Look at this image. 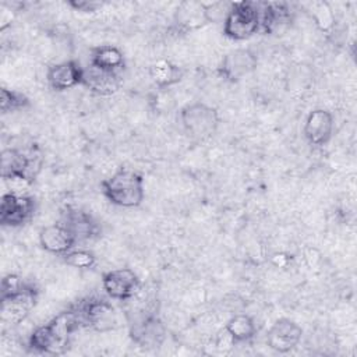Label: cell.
I'll use <instances>...</instances> for the list:
<instances>
[{"instance_id": "1", "label": "cell", "mask_w": 357, "mask_h": 357, "mask_svg": "<svg viewBox=\"0 0 357 357\" xmlns=\"http://www.w3.org/2000/svg\"><path fill=\"white\" fill-rule=\"evenodd\" d=\"M81 324L78 308L63 311L29 335V347L39 353L63 354L70 346L71 335Z\"/></svg>"}, {"instance_id": "2", "label": "cell", "mask_w": 357, "mask_h": 357, "mask_svg": "<svg viewBox=\"0 0 357 357\" xmlns=\"http://www.w3.org/2000/svg\"><path fill=\"white\" fill-rule=\"evenodd\" d=\"M103 195L113 204L121 208L139 206L145 197L144 177L141 173L121 167L110 177L102 181Z\"/></svg>"}, {"instance_id": "3", "label": "cell", "mask_w": 357, "mask_h": 357, "mask_svg": "<svg viewBox=\"0 0 357 357\" xmlns=\"http://www.w3.org/2000/svg\"><path fill=\"white\" fill-rule=\"evenodd\" d=\"M261 29L259 4L254 1H233L223 20V35L231 40H244Z\"/></svg>"}, {"instance_id": "4", "label": "cell", "mask_w": 357, "mask_h": 357, "mask_svg": "<svg viewBox=\"0 0 357 357\" xmlns=\"http://www.w3.org/2000/svg\"><path fill=\"white\" fill-rule=\"evenodd\" d=\"M180 121L185 134L191 139L205 141L216 132L220 117L215 107L197 102L181 109Z\"/></svg>"}, {"instance_id": "5", "label": "cell", "mask_w": 357, "mask_h": 357, "mask_svg": "<svg viewBox=\"0 0 357 357\" xmlns=\"http://www.w3.org/2000/svg\"><path fill=\"white\" fill-rule=\"evenodd\" d=\"M0 301V321L4 325H18L36 305L38 290L31 284L22 283L17 290L1 294Z\"/></svg>"}, {"instance_id": "6", "label": "cell", "mask_w": 357, "mask_h": 357, "mask_svg": "<svg viewBox=\"0 0 357 357\" xmlns=\"http://www.w3.org/2000/svg\"><path fill=\"white\" fill-rule=\"evenodd\" d=\"M0 159L1 177L4 181L11 178H22L32 183L40 169V163L35 160L36 156L26 155L14 148L3 149Z\"/></svg>"}, {"instance_id": "7", "label": "cell", "mask_w": 357, "mask_h": 357, "mask_svg": "<svg viewBox=\"0 0 357 357\" xmlns=\"http://www.w3.org/2000/svg\"><path fill=\"white\" fill-rule=\"evenodd\" d=\"M35 211V201L25 194L6 192L0 202V223L1 226L17 227L24 225Z\"/></svg>"}, {"instance_id": "8", "label": "cell", "mask_w": 357, "mask_h": 357, "mask_svg": "<svg viewBox=\"0 0 357 357\" xmlns=\"http://www.w3.org/2000/svg\"><path fill=\"white\" fill-rule=\"evenodd\" d=\"M102 286L110 298L126 301L134 297L139 289V279L132 269L119 268L102 276Z\"/></svg>"}, {"instance_id": "9", "label": "cell", "mask_w": 357, "mask_h": 357, "mask_svg": "<svg viewBox=\"0 0 357 357\" xmlns=\"http://www.w3.org/2000/svg\"><path fill=\"white\" fill-rule=\"evenodd\" d=\"M82 324L98 332H107L116 328L117 315L112 304L102 298H91L78 307Z\"/></svg>"}, {"instance_id": "10", "label": "cell", "mask_w": 357, "mask_h": 357, "mask_svg": "<svg viewBox=\"0 0 357 357\" xmlns=\"http://www.w3.org/2000/svg\"><path fill=\"white\" fill-rule=\"evenodd\" d=\"M301 326L290 318L276 319L266 333V344L276 353H289L301 340Z\"/></svg>"}, {"instance_id": "11", "label": "cell", "mask_w": 357, "mask_h": 357, "mask_svg": "<svg viewBox=\"0 0 357 357\" xmlns=\"http://www.w3.org/2000/svg\"><path fill=\"white\" fill-rule=\"evenodd\" d=\"M257 68V57L250 49H234L229 52L220 61L218 68L219 75L229 81L237 82Z\"/></svg>"}, {"instance_id": "12", "label": "cell", "mask_w": 357, "mask_h": 357, "mask_svg": "<svg viewBox=\"0 0 357 357\" xmlns=\"http://www.w3.org/2000/svg\"><path fill=\"white\" fill-rule=\"evenodd\" d=\"M130 336L142 349H156L166 337V328L159 317L149 314L131 324Z\"/></svg>"}, {"instance_id": "13", "label": "cell", "mask_w": 357, "mask_h": 357, "mask_svg": "<svg viewBox=\"0 0 357 357\" xmlns=\"http://www.w3.org/2000/svg\"><path fill=\"white\" fill-rule=\"evenodd\" d=\"M84 67L75 60H64L56 64H52L47 68L46 79L52 89L54 91H67L77 85H82Z\"/></svg>"}, {"instance_id": "14", "label": "cell", "mask_w": 357, "mask_h": 357, "mask_svg": "<svg viewBox=\"0 0 357 357\" xmlns=\"http://www.w3.org/2000/svg\"><path fill=\"white\" fill-rule=\"evenodd\" d=\"M77 243L74 234L61 222L45 226L39 231V244L50 254L64 255L71 251Z\"/></svg>"}, {"instance_id": "15", "label": "cell", "mask_w": 357, "mask_h": 357, "mask_svg": "<svg viewBox=\"0 0 357 357\" xmlns=\"http://www.w3.org/2000/svg\"><path fill=\"white\" fill-rule=\"evenodd\" d=\"M333 134V116L325 109H314L304 123V137L311 145L322 146L329 142Z\"/></svg>"}, {"instance_id": "16", "label": "cell", "mask_w": 357, "mask_h": 357, "mask_svg": "<svg viewBox=\"0 0 357 357\" xmlns=\"http://www.w3.org/2000/svg\"><path fill=\"white\" fill-rule=\"evenodd\" d=\"M173 21L174 26L181 32H190L204 26L209 22L206 17L205 3L194 0L181 1L174 11Z\"/></svg>"}, {"instance_id": "17", "label": "cell", "mask_w": 357, "mask_h": 357, "mask_svg": "<svg viewBox=\"0 0 357 357\" xmlns=\"http://www.w3.org/2000/svg\"><path fill=\"white\" fill-rule=\"evenodd\" d=\"M82 85L96 95L109 96L120 88V77L117 71H106L89 64L84 68Z\"/></svg>"}, {"instance_id": "18", "label": "cell", "mask_w": 357, "mask_h": 357, "mask_svg": "<svg viewBox=\"0 0 357 357\" xmlns=\"http://www.w3.org/2000/svg\"><path fill=\"white\" fill-rule=\"evenodd\" d=\"M89 64L100 70L117 71L124 66V56H123V52L116 46L100 45V46L92 47Z\"/></svg>"}, {"instance_id": "19", "label": "cell", "mask_w": 357, "mask_h": 357, "mask_svg": "<svg viewBox=\"0 0 357 357\" xmlns=\"http://www.w3.org/2000/svg\"><path fill=\"white\" fill-rule=\"evenodd\" d=\"M61 223L68 227V230L74 234L77 241L86 240L96 233L95 222L91 219L89 215H86L82 211L74 209L66 212L64 218L61 219Z\"/></svg>"}, {"instance_id": "20", "label": "cell", "mask_w": 357, "mask_h": 357, "mask_svg": "<svg viewBox=\"0 0 357 357\" xmlns=\"http://www.w3.org/2000/svg\"><path fill=\"white\" fill-rule=\"evenodd\" d=\"M181 70L170 60L160 59L151 64L149 77L158 88H169L181 79Z\"/></svg>"}, {"instance_id": "21", "label": "cell", "mask_w": 357, "mask_h": 357, "mask_svg": "<svg viewBox=\"0 0 357 357\" xmlns=\"http://www.w3.org/2000/svg\"><path fill=\"white\" fill-rule=\"evenodd\" d=\"M259 11L261 29L264 32H273L290 18V11L284 3H262L259 4Z\"/></svg>"}, {"instance_id": "22", "label": "cell", "mask_w": 357, "mask_h": 357, "mask_svg": "<svg viewBox=\"0 0 357 357\" xmlns=\"http://www.w3.org/2000/svg\"><path fill=\"white\" fill-rule=\"evenodd\" d=\"M225 331L230 335L234 343L248 342L257 333V325L254 319L247 314L233 315L225 325Z\"/></svg>"}, {"instance_id": "23", "label": "cell", "mask_w": 357, "mask_h": 357, "mask_svg": "<svg viewBox=\"0 0 357 357\" xmlns=\"http://www.w3.org/2000/svg\"><path fill=\"white\" fill-rule=\"evenodd\" d=\"M61 257H63V261L68 266L78 268V269H89L96 262L95 254L89 250H75V248H73L71 251H68L67 254H64Z\"/></svg>"}, {"instance_id": "24", "label": "cell", "mask_w": 357, "mask_h": 357, "mask_svg": "<svg viewBox=\"0 0 357 357\" xmlns=\"http://www.w3.org/2000/svg\"><path fill=\"white\" fill-rule=\"evenodd\" d=\"M28 98L21 92L1 88L0 91V109L3 113L20 110L28 105Z\"/></svg>"}, {"instance_id": "25", "label": "cell", "mask_w": 357, "mask_h": 357, "mask_svg": "<svg viewBox=\"0 0 357 357\" xmlns=\"http://www.w3.org/2000/svg\"><path fill=\"white\" fill-rule=\"evenodd\" d=\"M314 20L315 24L322 29L326 31L332 26L333 22V14L332 10L329 8V6L326 3H318L314 11Z\"/></svg>"}, {"instance_id": "26", "label": "cell", "mask_w": 357, "mask_h": 357, "mask_svg": "<svg viewBox=\"0 0 357 357\" xmlns=\"http://www.w3.org/2000/svg\"><path fill=\"white\" fill-rule=\"evenodd\" d=\"M68 6H71L74 10L82 11V13H93L99 7H102V3L99 1H88V0H71L68 1Z\"/></svg>"}, {"instance_id": "27", "label": "cell", "mask_w": 357, "mask_h": 357, "mask_svg": "<svg viewBox=\"0 0 357 357\" xmlns=\"http://www.w3.org/2000/svg\"><path fill=\"white\" fill-rule=\"evenodd\" d=\"M272 262L276 265V266H280V268H283V266H286L287 265V262H289V255H286V254H275L273 257H272Z\"/></svg>"}]
</instances>
